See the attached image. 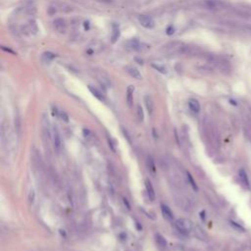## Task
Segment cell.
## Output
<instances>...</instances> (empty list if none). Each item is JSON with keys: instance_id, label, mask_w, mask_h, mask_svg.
I'll return each mask as SVG.
<instances>
[{"instance_id": "cell-1", "label": "cell", "mask_w": 251, "mask_h": 251, "mask_svg": "<svg viewBox=\"0 0 251 251\" xmlns=\"http://www.w3.org/2000/svg\"><path fill=\"white\" fill-rule=\"evenodd\" d=\"M175 226L179 232L184 235H187L193 230V223L190 220L184 218L178 219L176 221Z\"/></svg>"}, {"instance_id": "cell-2", "label": "cell", "mask_w": 251, "mask_h": 251, "mask_svg": "<svg viewBox=\"0 0 251 251\" xmlns=\"http://www.w3.org/2000/svg\"><path fill=\"white\" fill-rule=\"evenodd\" d=\"M205 5L206 7L210 10H214V11H219V10H224L227 8L228 4L222 0H206L205 1Z\"/></svg>"}, {"instance_id": "cell-3", "label": "cell", "mask_w": 251, "mask_h": 251, "mask_svg": "<svg viewBox=\"0 0 251 251\" xmlns=\"http://www.w3.org/2000/svg\"><path fill=\"white\" fill-rule=\"evenodd\" d=\"M53 28L58 33L64 34L67 32L68 26H67L66 21H65L63 18H57L53 21Z\"/></svg>"}, {"instance_id": "cell-4", "label": "cell", "mask_w": 251, "mask_h": 251, "mask_svg": "<svg viewBox=\"0 0 251 251\" xmlns=\"http://www.w3.org/2000/svg\"><path fill=\"white\" fill-rule=\"evenodd\" d=\"M138 22L140 26L145 28V29H153L155 27V21L152 17L148 16V15H139L138 16Z\"/></svg>"}, {"instance_id": "cell-5", "label": "cell", "mask_w": 251, "mask_h": 251, "mask_svg": "<svg viewBox=\"0 0 251 251\" xmlns=\"http://www.w3.org/2000/svg\"><path fill=\"white\" fill-rule=\"evenodd\" d=\"M52 139H53L54 148L59 153L62 148V141H61V137H60V133L56 127H54L52 129Z\"/></svg>"}, {"instance_id": "cell-6", "label": "cell", "mask_w": 251, "mask_h": 251, "mask_svg": "<svg viewBox=\"0 0 251 251\" xmlns=\"http://www.w3.org/2000/svg\"><path fill=\"white\" fill-rule=\"evenodd\" d=\"M102 49H103V45L101 43L98 42V41H92L87 46V51H85V52H87L88 55H93L95 53L100 52Z\"/></svg>"}, {"instance_id": "cell-7", "label": "cell", "mask_w": 251, "mask_h": 251, "mask_svg": "<svg viewBox=\"0 0 251 251\" xmlns=\"http://www.w3.org/2000/svg\"><path fill=\"white\" fill-rule=\"evenodd\" d=\"M161 212L164 219L168 221L169 223H173L174 221V214L172 212L171 208L166 204H161Z\"/></svg>"}, {"instance_id": "cell-8", "label": "cell", "mask_w": 251, "mask_h": 251, "mask_svg": "<svg viewBox=\"0 0 251 251\" xmlns=\"http://www.w3.org/2000/svg\"><path fill=\"white\" fill-rule=\"evenodd\" d=\"M25 31H26V33L36 34L38 31L37 22L34 21V20H29V21L26 24V26H25Z\"/></svg>"}, {"instance_id": "cell-9", "label": "cell", "mask_w": 251, "mask_h": 251, "mask_svg": "<svg viewBox=\"0 0 251 251\" xmlns=\"http://www.w3.org/2000/svg\"><path fill=\"white\" fill-rule=\"evenodd\" d=\"M121 37V29H120L119 25L117 24H112V32H111V42L116 43L118 41V39Z\"/></svg>"}, {"instance_id": "cell-10", "label": "cell", "mask_w": 251, "mask_h": 251, "mask_svg": "<svg viewBox=\"0 0 251 251\" xmlns=\"http://www.w3.org/2000/svg\"><path fill=\"white\" fill-rule=\"evenodd\" d=\"M126 71H127V73L132 78L135 79H142V75L138 71L137 68H135L133 66H127L126 67Z\"/></svg>"}, {"instance_id": "cell-11", "label": "cell", "mask_w": 251, "mask_h": 251, "mask_svg": "<svg viewBox=\"0 0 251 251\" xmlns=\"http://www.w3.org/2000/svg\"><path fill=\"white\" fill-rule=\"evenodd\" d=\"M97 78L99 79L100 83H101L103 87H111V81H110V78L107 76L106 74H104L103 72H100L97 75Z\"/></svg>"}, {"instance_id": "cell-12", "label": "cell", "mask_w": 251, "mask_h": 251, "mask_svg": "<svg viewBox=\"0 0 251 251\" xmlns=\"http://www.w3.org/2000/svg\"><path fill=\"white\" fill-rule=\"evenodd\" d=\"M88 90H89L90 92H91V94L93 95L95 98H97L99 100V101H102V102L105 101L104 94L101 91H100V90H98L96 87H92V85H88Z\"/></svg>"}, {"instance_id": "cell-13", "label": "cell", "mask_w": 251, "mask_h": 251, "mask_svg": "<svg viewBox=\"0 0 251 251\" xmlns=\"http://www.w3.org/2000/svg\"><path fill=\"white\" fill-rule=\"evenodd\" d=\"M57 57V55L56 54H54L52 52H50V51H47V52H44L42 53L41 55V62L44 63V64H49L50 62H52L53 60Z\"/></svg>"}, {"instance_id": "cell-14", "label": "cell", "mask_w": 251, "mask_h": 251, "mask_svg": "<svg viewBox=\"0 0 251 251\" xmlns=\"http://www.w3.org/2000/svg\"><path fill=\"white\" fill-rule=\"evenodd\" d=\"M155 238H156V243H157V245L159 246L160 249L164 250V249L167 248V245H168L167 240L161 234H156V235H155Z\"/></svg>"}, {"instance_id": "cell-15", "label": "cell", "mask_w": 251, "mask_h": 251, "mask_svg": "<svg viewBox=\"0 0 251 251\" xmlns=\"http://www.w3.org/2000/svg\"><path fill=\"white\" fill-rule=\"evenodd\" d=\"M188 107L195 114H198L200 111V104L198 102V100L194 99V98H190L188 100Z\"/></svg>"}, {"instance_id": "cell-16", "label": "cell", "mask_w": 251, "mask_h": 251, "mask_svg": "<svg viewBox=\"0 0 251 251\" xmlns=\"http://www.w3.org/2000/svg\"><path fill=\"white\" fill-rule=\"evenodd\" d=\"M145 187H146V191H147V194H148L150 200H152V201L155 200V191H154L153 185L148 179L145 180Z\"/></svg>"}, {"instance_id": "cell-17", "label": "cell", "mask_w": 251, "mask_h": 251, "mask_svg": "<svg viewBox=\"0 0 251 251\" xmlns=\"http://www.w3.org/2000/svg\"><path fill=\"white\" fill-rule=\"evenodd\" d=\"M144 103H145V107H146L147 112L149 113V115H151L153 113V110H154V102H153L151 96L146 95V96L144 97Z\"/></svg>"}, {"instance_id": "cell-18", "label": "cell", "mask_w": 251, "mask_h": 251, "mask_svg": "<svg viewBox=\"0 0 251 251\" xmlns=\"http://www.w3.org/2000/svg\"><path fill=\"white\" fill-rule=\"evenodd\" d=\"M133 91H134V87L133 85H129L127 88V103L129 105V107H132L133 104Z\"/></svg>"}, {"instance_id": "cell-19", "label": "cell", "mask_w": 251, "mask_h": 251, "mask_svg": "<svg viewBox=\"0 0 251 251\" xmlns=\"http://www.w3.org/2000/svg\"><path fill=\"white\" fill-rule=\"evenodd\" d=\"M193 230H194V234H195V237H196L197 238L199 239H201V240H206V234H205L204 233V230L198 227V226H196V227H193Z\"/></svg>"}, {"instance_id": "cell-20", "label": "cell", "mask_w": 251, "mask_h": 251, "mask_svg": "<svg viewBox=\"0 0 251 251\" xmlns=\"http://www.w3.org/2000/svg\"><path fill=\"white\" fill-rule=\"evenodd\" d=\"M239 179L242 182V183L245 185L246 187H249V180L247 177V174L245 173V171L243 169H241L239 171Z\"/></svg>"}, {"instance_id": "cell-21", "label": "cell", "mask_w": 251, "mask_h": 251, "mask_svg": "<svg viewBox=\"0 0 251 251\" xmlns=\"http://www.w3.org/2000/svg\"><path fill=\"white\" fill-rule=\"evenodd\" d=\"M147 167H148L150 172H151L153 175L156 173V167H155V162H154L152 156L147 157Z\"/></svg>"}, {"instance_id": "cell-22", "label": "cell", "mask_w": 251, "mask_h": 251, "mask_svg": "<svg viewBox=\"0 0 251 251\" xmlns=\"http://www.w3.org/2000/svg\"><path fill=\"white\" fill-rule=\"evenodd\" d=\"M152 67L157 70L158 72H160L161 74H167L168 73V70L167 68L164 66V65H161V64H152Z\"/></svg>"}, {"instance_id": "cell-23", "label": "cell", "mask_w": 251, "mask_h": 251, "mask_svg": "<svg viewBox=\"0 0 251 251\" xmlns=\"http://www.w3.org/2000/svg\"><path fill=\"white\" fill-rule=\"evenodd\" d=\"M187 180H188V182H189L190 185H191V187L193 188V190H195V191H197V190H198V187H197L196 183L194 182V180H193V178H192V176L190 175L189 173H187Z\"/></svg>"}, {"instance_id": "cell-24", "label": "cell", "mask_w": 251, "mask_h": 251, "mask_svg": "<svg viewBox=\"0 0 251 251\" xmlns=\"http://www.w3.org/2000/svg\"><path fill=\"white\" fill-rule=\"evenodd\" d=\"M137 117H138V120L140 122L143 121L144 119V115H143V110L141 108L140 105H137Z\"/></svg>"}, {"instance_id": "cell-25", "label": "cell", "mask_w": 251, "mask_h": 251, "mask_svg": "<svg viewBox=\"0 0 251 251\" xmlns=\"http://www.w3.org/2000/svg\"><path fill=\"white\" fill-rule=\"evenodd\" d=\"M34 198H36V192H34L33 189H32L29 193V203L33 204L34 202Z\"/></svg>"}, {"instance_id": "cell-26", "label": "cell", "mask_w": 251, "mask_h": 251, "mask_svg": "<svg viewBox=\"0 0 251 251\" xmlns=\"http://www.w3.org/2000/svg\"><path fill=\"white\" fill-rule=\"evenodd\" d=\"M59 117L63 120V122L65 123H68L69 122V117H68V114L66 112H63V111H60V115Z\"/></svg>"}, {"instance_id": "cell-27", "label": "cell", "mask_w": 251, "mask_h": 251, "mask_svg": "<svg viewBox=\"0 0 251 251\" xmlns=\"http://www.w3.org/2000/svg\"><path fill=\"white\" fill-rule=\"evenodd\" d=\"M230 225L233 226V227H234L235 229L237 230H241V232H244V228H242L241 226L240 225H238L237 223H235V222H234V221H230Z\"/></svg>"}, {"instance_id": "cell-28", "label": "cell", "mask_w": 251, "mask_h": 251, "mask_svg": "<svg viewBox=\"0 0 251 251\" xmlns=\"http://www.w3.org/2000/svg\"><path fill=\"white\" fill-rule=\"evenodd\" d=\"M51 112H52V115H53V116H55V117H59V115H60V111L58 110V108H57V107L53 106V107L51 108Z\"/></svg>"}, {"instance_id": "cell-29", "label": "cell", "mask_w": 251, "mask_h": 251, "mask_svg": "<svg viewBox=\"0 0 251 251\" xmlns=\"http://www.w3.org/2000/svg\"><path fill=\"white\" fill-rule=\"evenodd\" d=\"M83 137H84L85 138H87V137H89V135L91 134V133H90V132H89V129H83Z\"/></svg>"}, {"instance_id": "cell-30", "label": "cell", "mask_w": 251, "mask_h": 251, "mask_svg": "<svg viewBox=\"0 0 251 251\" xmlns=\"http://www.w3.org/2000/svg\"><path fill=\"white\" fill-rule=\"evenodd\" d=\"M175 29H174V28L173 27H169L168 29H167V34H169V36H171V34H173L175 32Z\"/></svg>"}, {"instance_id": "cell-31", "label": "cell", "mask_w": 251, "mask_h": 251, "mask_svg": "<svg viewBox=\"0 0 251 251\" xmlns=\"http://www.w3.org/2000/svg\"><path fill=\"white\" fill-rule=\"evenodd\" d=\"M123 200H124V204H125V205H127V208H128V210H129V209H130V205H129V201H128V199L124 198Z\"/></svg>"}, {"instance_id": "cell-32", "label": "cell", "mask_w": 251, "mask_h": 251, "mask_svg": "<svg viewBox=\"0 0 251 251\" xmlns=\"http://www.w3.org/2000/svg\"><path fill=\"white\" fill-rule=\"evenodd\" d=\"M1 48H2V49L4 50V51H7V52H10V53H11V54H15V53H14V51H13V50H11V49H9V48H6V47H5V46H2Z\"/></svg>"}, {"instance_id": "cell-33", "label": "cell", "mask_w": 251, "mask_h": 251, "mask_svg": "<svg viewBox=\"0 0 251 251\" xmlns=\"http://www.w3.org/2000/svg\"><path fill=\"white\" fill-rule=\"evenodd\" d=\"M97 1L101 2V3H106V4H109V3H112L113 0H97Z\"/></svg>"}, {"instance_id": "cell-34", "label": "cell", "mask_w": 251, "mask_h": 251, "mask_svg": "<svg viewBox=\"0 0 251 251\" xmlns=\"http://www.w3.org/2000/svg\"><path fill=\"white\" fill-rule=\"evenodd\" d=\"M84 29H89V22H84Z\"/></svg>"}, {"instance_id": "cell-35", "label": "cell", "mask_w": 251, "mask_h": 251, "mask_svg": "<svg viewBox=\"0 0 251 251\" xmlns=\"http://www.w3.org/2000/svg\"><path fill=\"white\" fill-rule=\"evenodd\" d=\"M201 219L202 220L205 219V212H204V211H202V212H201Z\"/></svg>"}]
</instances>
